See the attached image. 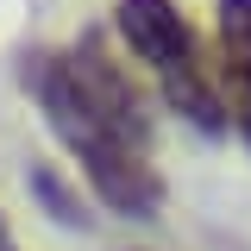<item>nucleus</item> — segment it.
Here are the masks:
<instances>
[{"label": "nucleus", "instance_id": "obj_2", "mask_svg": "<svg viewBox=\"0 0 251 251\" xmlns=\"http://www.w3.org/2000/svg\"><path fill=\"white\" fill-rule=\"evenodd\" d=\"M113 13H120V38L132 44V57L151 63L163 100H170L182 120H195L201 132H220V126H226V94L214 88L207 57H201L188 19L176 13V0H120Z\"/></svg>", "mask_w": 251, "mask_h": 251}, {"label": "nucleus", "instance_id": "obj_4", "mask_svg": "<svg viewBox=\"0 0 251 251\" xmlns=\"http://www.w3.org/2000/svg\"><path fill=\"white\" fill-rule=\"evenodd\" d=\"M0 251H6V220H0Z\"/></svg>", "mask_w": 251, "mask_h": 251}, {"label": "nucleus", "instance_id": "obj_1", "mask_svg": "<svg viewBox=\"0 0 251 251\" xmlns=\"http://www.w3.org/2000/svg\"><path fill=\"white\" fill-rule=\"evenodd\" d=\"M25 82L44 107L69 157L88 170L94 195L113 214L151 220L163 207V182L151 170V120L120 63L100 38H82L75 50H38L25 57Z\"/></svg>", "mask_w": 251, "mask_h": 251}, {"label": "nucleus", "instance_id": "obj_3", "mask_svg": "<svg viewBox=\"0 0 251 251\" xmlns=\"http://www.w3.org/2000/svg\"><path fill=\"white\" fill-rule=\"evenodd\" d=\"M220 88L251 145V0H220Z\"/></svg>", "mask_w": 251, "mask_h": 251}]
</instances>
